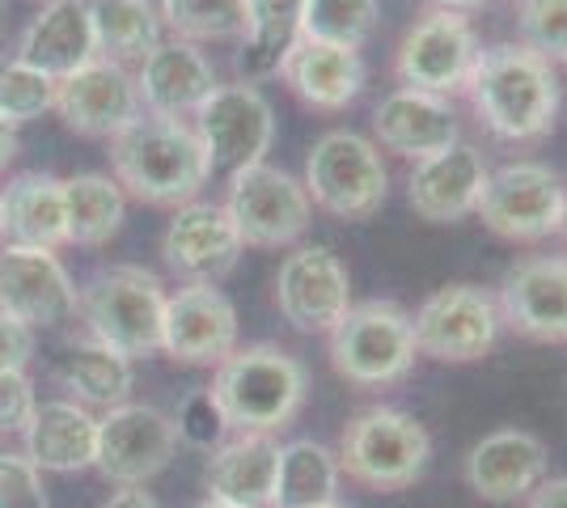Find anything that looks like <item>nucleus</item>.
<instances>
[{
	"label": "nucleus",
	"instance_id": "nucleus-42",
	"mask_svg": "<svg viewBox=\"0 0 567 508\" xmlns=\"http://www.w3.org/2000/svg\"><path fill=\"white\" fill-rule=\"evenodd\" d=\"M525 508H567V475L564 479H543L525 496Z\"/></svg>",
	"mask_w": 567,
	"mask_h": 508
},
{
	"label": "nucleus",
	"instance_id": "nucleus-6",
	"mask_svg": "<svg viewBox=\"0 0 567 508\" xmlns=\"http://www.w3.org/2000/svg\"><path fill=\"white\" fill-rule=\"evenodd\" d=\"M415 335L411 314L394 301H364L331 331L334 373L352 386H394L415 369Z\"/></svg>",
	"mask_w": 567,
	"mask_h": 508
},
{
	"label": "nucleus",
	"instance_id": "nucleus-24",
	"mask_svg": "<svg viewBox=\"0 0 567 508\" xmlns=\"http://www.w3.org/2000/svg\"><path fill=\"white\" fill-rule=\"evenodd\" d=\"M373 132L390 153L411 157V162L436 157V153H445L462 141L450 97H432L420 94V90H402V85L378 102Z\"/></svg>",
	"mask_w": 567,
	"mask_h": 508
},
{
	"label": "nucleus",
	"instance_id": "nucleus-36",
	"mask_svg": "<svg viewBox=\"0 0 567 508\" xmlns=\"http://www.w3.org/2000/svg\"><path fill=\"white\" fill-rule=\"evenodd\" d=\"M51 102H55V81L25 69L22 60H0V120L18 127L48 115Z\"/></svg>",
	"mask_w": 567,
	"mask_h": 508
},
{
	"label": "nucleus",
	"instance_id": "nucleus-12",
	"mask_svg": "<svg viewBox=\"0 0 567 508\" xmlns=\"http://www.w3.org/2000/svg\"><path fill=\"white\" fill-rule=\"evenodd\" d=\"M195 136L208 153L213 174H237L259 166L276 141V111L255 85H216V94L195 111Z\"/></svg>",
	"mask_w": 567,
	"mask_h": 508
},
{
	"label": "nucleus",
	"instance_id": "nucleus-35",
	"mask_svg": "<svg viewBox=\"0 0 567 508\" xmlns=\"http://www.w3.org/2000/svg\"><path fill=\"white\" fill-rule=\"evenodd\" d=\"M378 0H306L301 39L360 51L364 39L378 30Z\"/></svg>",
	"mask_w": 567,
	"mask_h": 508
},
{
	"label": "nucleus",
	"instance_id": "nucleus-20",
	"mask_svg": "<svg viewBox=\"0 0 567 508\" xmlns=\"http://www.w3.org/2000/svg\"><path fill=\"white\" fill-rule=\"evenodd\" d=\"M136 94H141L144 111L157 120H195V111L216 94L213 60L183 39L157 43L141 60Z\"/></svg>",
	"mask_w": 567,
	"mask_h": 508
},
{
	"label": "nucleus",
	"instance_id": "nucleus-1",
	"mask_svg": "<svg viewBox=\"0 0 567 508\" xmlns=\"http://www.w3.org/2000/svg\"><path fill=\"white\" fill-rule=\"evenodd\" d=\"M478 123L499 141H538L559 115V76L555 64L525 51L520 43L478 51L466 81Z\"/></svg>",
	"mask_w": 567,
	"mask_h": 508
},
{
	"label": "nucleus",
	"instance_id": "nucleus-16",
	"mask_svg": "<svg viewBox=\"0 0 567 508\" xmlns=\"http://www.w3.org/2000/svg\"><path fill=\"white\" fill-rule=\"evenodd\" d=\"M237 348V310L216 284H187L166 297L162 352L178 364H220Z\"/></svg>",
	"mask_w": 567,
	"mask_h": 508
},
{
	"label": "nucleus",
	"instance_id": "nucleus-14",
	"mask_svg": "<svg viewBox=\"0 0 567 508\" xmlns=\"http://www.w3.org/2000/svg\"><path fill=\"white\" fill-rule=\"evenodd\" d=\"M174 419L144 403H118L97 419L94 466L118 487H144L174 462Z\"/></svg>",
	"mask_w": 567,
	"mask_h": 508
},
{
	"label": "nucleus",
	"instance_id": "nucleus-19",
	"mask_svg": "<svg viewBox=\"0 0 567 508\" xmlns=\"http://www.w3.org/2000/svg\"><path fill=\"white\" fill-rule=\"evenodd\" d=\"M499 318L525 339L567 343V259L538 255L508 267L499 280Z\"/></svg>",
	"mask_w": 567,
	"mask_h": 508
},
{
	"label": "nucleus",
	"instance_id": "nucleus-11",
	"mask_svg": "<svg viewBox=\"0 0 567 508\" xmlns=\"http://www.w3.org/2000/svg\"><path fill=\"white\" fill-rule=\"evenodd\" d=\"M411 335L420 356L441 364L483 361L499 335V310L478 284H445L411 314Z\"/></svg>",
	"mask_w": 567,
	"mask_h": 508
},
{
	"label": "nucleus",
	"instance_id": "nucleus-47",
	"mask_svg": "<svg viewBox=\"0 0 567 508\" xmlns=\"http://www.w3.org/2000/svg\"><path fill=\"white\" fill-rule=\"evenodd\" d=\"M148 4H153V9H162V0H148Z\"/></svg>",
	"mask_w": 567,
	"mask_h": 508
},
{
	"label": "nucleus",
	"instance_id": "nucleus-45",
	"mask_svg": "<svg viewBox=\"0 0 567 508\" xmlns=\"http://www.w3.org/2000/svg\"><path fill=\"white\" fill-rule=\"evenodd\" d=\"M436 9H450V13H466V9H478L483 0H432Z\"/></svg>",
	"mask_w": 567,
	"mask_h": 508
},
{
	"label": "nucleus",
	"instance_id": "nucleus-27",
	"mask_svg": "<svg viewBox=\"0 0 567 508\" xmlns=\"http://www.w3.org/2000/svg\"><path fill=\"white\" fill-rule=\"evenodd\" d=\"M25 458L51 475L90 470L97 454V415L72 398L39 403L25 424Z\"/></svg>",
	"mask_w": 567,
	"mask_h": 508
},
{
	"label": "nucleus",
	"instance_id": "nucleus-5",
	"mask_svg": "<svg viewBox=\"0 0 567 508\" xmlns=\"http://www.w3.org/2000/svg\"><path fill=\"white\" fill-rule=\"evenodd\" d=\"M339 470L373 491H402L424 475L432 436L415 415L399 407H369L339 436Z\"/></svg>",
	"mask_w": 567,
	"mask_h": 508
},
{
	"label": "nucleus",
	"instance_id": "nucleus-37",
	"mask_svg": "<svg viewBox=\"0 0 567 508\" xmlns=\"http://www.w3.org/2000/svg\"><path fill=\"white\" fill-rule=\"evenodd\" d=\"M520 48L546 64H567V0H517Z\"/></svg>",
	"mask_w": 567,
	"mask_h": 508
},
{
	"label": "nucleus",
	"instance_id": "nucleus-29",
	"mask_svg": "<svg viewBox=\"0 0 567 508\" xmlns=\"http://www.w3.org/2000/svg\"><path fill=\"white\" fill-rule=\"evenodd\" d=\"M301 13H306V0H246V34L237 51L241 85L280 73L288 51L301 39Z\"/></svg>",
	"mask_w": 567,
	"mask_h": 508
},
{
	"label": "nucleus",
	"instance_id": "nucleus-2",
	"mask_svg": "<svg viewBox=\"0 0 567 508\" xmlns=\"http://www.w3.org/2000/svg\"><path fill=\"white\" fill-rule=\"evenodd\" d=\"M115 183L144 204L183 208L208 183V153L199 145L195 127L183 120L141 115L111 141Z\"/></svg>",
	"mask_w": 567,
	"mask_h": 508
},
{
	"label": "nucleus",
	"instance_id": "nucleus-4",
	"mask_svg": "<svg viewBox=\"0 0 567 508\" xmlns=\"http://www.w3.org/2000/svg\"><path fill=\"white\" fill-rule=\"evenodd\" d=\"M76 310L90 322L94 343L136 361L162 352V322H166V289L153 271L132 263L102 267L81 289Z\"/></svg>",
	"mask_w": 567,
	"mask_h": 508
},
{
	"label": "nucleus",
	"instance_id": "nucleus-10",
	"mask_svg": "<svg viewBox=\"0 0 567 508\" xmlns=\"http://www.w3.org/2000/svg\"><path fill=\"white\" fill-rule=\"evenodd\" d=\"M478 51L483 48H478V34L466 13L432 9L406 30L399 55H394V73H399L402 90L450 97L466 90Z\"/></svg>",
	"mask_w": 567,
	"mask_h": 508
},
{
	"label": "nucleus",
	"instance_id": "nucleus-8",
	"mask_svg": "<svg viewBox=\"0 0 567 508\" xmlns=\"http://www.w3.org/2000/svg\"><path fill=\"white\" fill-rule=\"evenodd\" d=\"M483 225L513 238V242H538L567 229V191L559 174L538 162H513L487 174V187L474 208Z\"/></svg>",
	"mask_w": 567,
	"mask_h": 508
},
{
	"label": "nucleus",
	"instance_id": "nucleus-46",
	"mask_svg": "<svg viewBox=\"0 0 567 508\" xmlns=\"http://www.w3.org/2000/svg\"><path fill=\"white\" fill-rule=\"evenodd\" d=\"M195 508H234V505H225V500H213V496H208V500H199Z\"/></svg>",
	"mask_w": 567,
	"mask_h": 508
},
{
	"label": "nucleus",
	"instance_id": "nucleus-41",
	"mask_svg": "<svg viewBox=\"0 0 567 508\" xmlns=\"http://www.w3.org/2000/svg\"><path fill=\"white\" fill-rule=\"evenodd\" d=\"M30 356H34V331L0 314V373H25Z\"/></svg>",
	"mask_w": 567,
	"mask_h": 508
},
{
	"label": "nucleus",
	"instance_id": "nucleus-23",
	"mask_svg": "<svg viewBox=\"0 0 567 508\" xmlns=\"http://www.w3.org/2000/svg\"><path fill=\"white\" fill-rule=\"evenodd\" d=\"M18 60L25 69L43 73L48 81H64V76L81 73L85 64L97 60L94 48V25H90V4L85 0H48L34 22L22 30L18 43Z\"/></svg>",
	"mask_w": 567,
	"mask_h": 508
},
{
	"label": "nucleus",
	"instance_id": "nucleus-3",
	"mask_svg": "<svg viewBox=\"0 0 567 508\" xmlns=\"http://www.w3.org/2000/svg\"><path fill=\"white\" fill-rule=\"evenodd\" d=\"M213 398L237 436H276L306 403V364L276 343L234 348L216 364Z\"/></svg>",
	"mask_w": 567,
	"mask_h": 508
},
{
	"label": "nucleus",
	"instance_id": "nucleus-25",
	"mask_svg": "<svg viewBox=\"0 0 567 508\" xmlns=\"http://www.w3.org/2000/svg\"><path fill=\"white\" fill-rule=\"evenodd\" d=\"M276 470H280V440L246 433L216 445L204 466V484L213 500L234 508H271Z\"/></svg>",
	"mask_w": 567,
	"mask_h": 508
},
{
	"label": "nucleus",
	"instance_id": "nucleus-22",
	"mask_svg": "<svg viewBox=\"0 0 567 508\" xmlns=\"http://www.w3.org/2000/svg\"><path fill=\"white\" fill-rule=\"evenodd\" d=\"M487 174L492 169L483 166V153L457 141L445 153L415 162L411 183H406V204L415 208V217L432 220V225H453L478 208Z\"/></svg>",
	"mask_w": 567,
	"mask_h": 508
},
{
	"label": "nucleus",
	"instance_id": "nucleus-48",
	"mask_svg": "<svg viewBox=\"0 0 567 508\" xmlns=\"http://www.w3.org/2000/svg\"><path fill=\"white\" fill-rule=\"evenodd\" d=\"M327 508H343V505H339V500H334V505H327Z\"/></svg>",
	"mask_w": 567,
	"mask_h": 508
},
{
	"label": "nucleus",
	"instance_id": "nucleus-26",
	"mask_svg": "<svg viewBox=\"0 0 567 508\" xmlns=\"http://www.w3.org/2000/svg\"><path fill=\"white\" fill-rule=\"evenodd\" d=\"M280 73L288 81V90L313 111H348L364 90L360 51L313 43V39H297V48L288 51Z\"/></svg>",
	"mask_w": 567,
	"mask_h": 508
},
{
	"label": "nucleus",
	"instance_id": "nucleus-43",
	"mask_svg": "<svg viewBox=\"0 0 567 508\" xmlns=\"http://www.w3.org/2000/svg\"><path fill=\"white\" fill-rule=\"evenodd\" d=\"M102 508H157V500H153L144 487H123V491H115Z\"/></svg>",
	"mask_w": 567,
	"mask_h": 508
},
{
	"label": "nucleus",
	"instance_id": "nucleus-32",
	"mask_svg": "<svg viewBox=\"0 0 567 508\" xmlns=\"http://www.w3.org/2000/svg\"><path fill=\"white\" fill-rule=\"evenodd\" d=\"M60 386L72 394L81 407H118L132 394V361L118 356L102 343H76L69 356L55 369Z\"/></svg>",
	"mask_w": 567,
	"mask_h": 508
},
{
	"label": "nucleus",
	"instance_id": "nucleus-30",
	"mask_svg": "<svg viewBox=\"0 0 567 508\" xmlns=\"http://www.w3.org/2000/svg\"><path fill=\"white\" fill-rule=\"evenodd\" d=\"M85 4H90L97 60L127 69L141 64L162 43V13L148 0H85Z\"/></svg>",
	"mask_w": 567,
	"mask_h": 508
},
{
	"label": "nucleus",
	"instance_id": "nucleus-15",
	"mask_svg": "<svg viewBox=\"0 0 567 508\" xmlns=\"http://www.w3.org/2000/svg\"><path fill=\"white\" fill-rule=\"evenodd\" d=\"M0 314L30 331H48L76 314V284L55 250L4 246L0 250Z\"/></svg>",
	"mask_w": 567,
	"mask_h": 508
},
{
	"label": "nucleus",
	"instance_id": "nucleus-28",
	"mask_svg": "<svg viewBox=\"0 0 567 508\" xmlns=\"http://www.w3.org/2000/svg\"><path fill=\"white\" fill-rule=\"evenodd\" d=\"M0 234L9 246H34L55 250L69 242V220H64V178L30 169L9 178L0 191Z\"/></svg>",
	"mask_w": 567,
	"mask_h": 508
},
{
	"label": "nucleus",
	"instance_id": "nucleus-44",
	"mask_svg": "<svg viewBox=\"0 0 567 508\" xmlns=\"http://www.w3.org/2000/svg\"><path fill=\"white\" fill-rule=\"evenodd\" d=\"M18 157V127L0 120V166H9Z\"/></svg>",
	"mask_w": 567,
	"mask_h": 508
},
{
	"label": "nucleus",
	"instance_id": "nucleus-17",
	"mask_svg": "<svg viewBox=\"0 0 567 508\" xmlns=\"http://www.w3.org/2000/svg\"><path fill=\"white\" fill-rule=\"evenodd\" d=\"M51 111H60V120L81 136H111V141L144 115L136 76L111 60H94L81 73L64 76L55 85Z\"/></svg>",
	"mask_w": 567,
	"mask_h": 508
},
{
	"label": "nucleus",
	"instance_id": "nucleus-18",
	"mask_svg": "<svg viewBox=\"0 0 567 508\" xmlns=\"http://www.w3.org/2000/svg\"><path fill=\"white\" fill-rule=\"evenodd\" d=\"M241 250L246 246L237 238L225 204H204V199L183 204L162 238L166 263L178 276H187V284H220L237 267Z\"/></svg>",
	"mask_w": 567,
	"mask_h": 508
},
{
	"label": "nucleus",
	"instance_id": "nucleus-33",
	"mask_svg": "<svg viewBox=\"0 0 567 508\" xmlns=\"http://www.w3.org/2000/svg\"><path fill=\"white\" fill-rule=\"evenodd\" d=\"M127 199L123 187L106 174H76L64 178V220H69V242L102 246L111 242L123 225Z\"/></svg>",
	"mask_w": 567,
	"mask_h": 508
},
{
	"label": "nucleus",
	"instance_id": "nucleus-39",
	"mask_svg": "<svg viewBox=\"0 0 567 508\" xmlns=\"http://www.w3.org/2000/svg\"><path fill=\"white\" fill-rule=\"evenodd\" d=\"M0 508H48L43 470L25 454L0 449Z\"/></svg>",
	"mask_w": 567,
	"mask_h": 508
},
{
	"label": "nucleus",
	"instance_id": "nucleus-9",
	"mask_svg": "<svg viewBox=\"0 0 567 508\" xmlns=\"http://www.w3.org/2000/svg\"><path fill=\"white\" fill-rule=\"evenodd\" d=\"M225 212L234 220L241 246L280 250V246H292L309 229L313 204H309L301 178L259 162V166H246L229 174Z\"/></svg>",
	"mask_w": 567,
	"mask_h": 508
},
{
	"label": "nucleus",
	"instance_id": "nucleus-13",
	"mask_svg": "<svg viewBox=\"0 0 567 508\" xmlns=\"http://www.w3.org/2000/svg\"><path fill=\"white\" fill-rule=\"evenodd\" d=\"M276 305L288 326L331 335L352 310V276L331 246H297L276 276Z\"/></svg>",
	"mask_w": 567,
	"mask_h": 508
},
{
	"label": "nucleus",
	"instance_id": "nucleus-49",
	"mask_svg": "<svg viewBox=\"0 0 567 508\" xmlns=\"http://www.w3.org/2000/svg\"><path fill=\"white\" fill-rule=\"evenodd\" d=\"M0 9H4V0H0Z\"/></svg>",
	"mask_w": 567,
	"mask_h": 508
},
{
	"label": "nucleus",
	"instance_id": "nucleus-7",
	"mask_svg": "<svg viewBox=\"0 0 567 508\" xmlns=\"http://www.w3.org/2000/svg\"><path fill=\"white\" fill-rule=\"evenodd\" d=\"M306 187L309 204L339 220H369L381 212L390 195V169L381 162L373 141L355 132H327L306 157Z\"/></svg>",
	"mask_w": 567,
	"mask_h": 508
},
{
	"label": "nucleus",
	"instance_id": "nucleus-40",
	"mask_svg": "<svg viewBox=\"0 0 567 508\" xmlns=\"http://www.w3.org/2000/svg\"><path fill=\"white\" fill-rule=\"evenodd\" d=\"M39 407L34 386L25 373H0V433H25L30 415Z\"/></svg>",
	"mask_w": 567,
	"mask_h": 508
},
{
	"label": "nucleus",
	"instance_id": "nucleus-38",
	"mask_svg": "<svg viewBox=\"0 0 567 508\" xmlns=\"http://www.w3.org/2000/svg\"><path fill=\"white\" fill-rule=\"evenodd\" d=\"M174 433H178V440L195 445V449H216V445L225 440L229 424H225V415H220V407H216L213 390H190L187 398L178 403Z\"/></svg>",
	"mask_w": 567,
	"mask_h": 508
},
{
	"label": "nucleus",
	"instance_id": "nucleus-34",
	"mask_svg": "<svg viewBox=\"0 0 567 508\" xmlns=\"http://www.w3.org/2000/svg\"><path fill=\"white\" fill-rule=\"evenodd\" d=\"M157 13L183 43H229L246 34V0H162Z\"/></svg>",
	"mask_w": 567,
	"mask_h": 508
},
{
	"label": "nucleus",
	"instance_id": "nucleus-31",
	"mask_svg": "<svg viewBox=\"0 0 567 508\" xmlns=\"http://www.w3.org/2000/svg\"><path fill=\"white\" fill-rule=\"evenodd\" d=\"M339 458L322 440H288L280 445V470L271 508H327L339 500Z\"/></svg>",
	"mask_w": 567,
	"mask_h": 508
},
{
	"label": "nucleus",
	"instance_id": "nucleus-21",
	"mask_svg": "<svg viewBox=\"0 0 567 508\" xmlns=\"http://www.w3.org/2000/svg\"><path fill=\"white\" fill-rule=\"evenodd\" d=\"M546 462V445L534 433L499 428L466 454V487L487 505H513L543 484Z\"/></svg>",
	"mask_w": 567,
	"mask_h": 508
}]
</instances>
